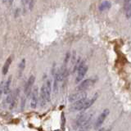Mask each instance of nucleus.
Here are the masks:
<instances>
[{
  "label": "nucleus",
  "instance_id": "1a4fd4ad",
  "mask_svg": "<svg viewBox=\"0 0 131 131\" xmlns=\"http://www.w3.org/2000/svg\"><path fill=\"white\" fill-rule=\"evenodd\" d=\"M38 103V88H35L32 92L31 95V101H30V106L33 109H35Z\"/></svg>",
  "mask_w": 131,
  "mask_h": 131
},
{
  "label": "nucleus",
  "instance_id": "9d476101",
  "mask_svg": "<svg viewBox=\"0 0 131 131\" xmlns=\"http://www.w3.org/2000/svg\"><path fill=\"white\" fill-rule=\"evenodd\" d=\"M111 7H112V3H111L109 0H104V1H102L100 3L98 9H99L100 12H104V11L110 9Z\"/></svg>",
  "mask_w": 131,
  "mask_h": 131
},
{
  "label": "nucleus",
  "instance_id": "0eeeda50",
  "mask_svg": "<svg viewBox=\"0 0 131 131\" xmlns=\"http://www.w3.org/2000/svg\"><path fill=\"white\" fill-rule=\"evenodd\" d=\"M35 77L34 75H31L29 78L27 83L26 84V86H25V94H26L27 97L30 94L31 89H32L33 84L35 83Z\"/></svg>",
  "mask_w": 131,
  "mask_h": 131
},
{
  "label": "nucleus",
  "instance_id": "412c9836",
  "mask_svg": "<svg viewBox=\"0 0 131 131\" xmlns=\"http://www.w3.org/2000/svg\"><path fill=\"white\" fill-rule=\"evenodd\" d=\"M3 89H4V85H3V82H2L0 84V97L2 95V92L3 91Z\"/></svg>",
  "mask_w": 131,
  "mask_h": 131
},
{
  "label": "nucleus",
  "instance_id": "a878e982",
  "mask_svg": "<svg viewBox=\"0 0 131 131\" xmlns=\"http://www.w3.org/2000/svg\"><path fill=\"white\" fill-rule=\"evenodd\" d=\"M7 1H8V0H3V3H6Z\"/></svg>",
  "mask_w": 131,
  "mask_h": 131
},
{
  "label": "nucleus",
  "instance_id": "5701e85b",
  "mask_svg": "<svg viewBox=\"0 0 131 131\" xmlns=\"http://www.w3.org/2000/svg\"><path fill=\"white\" fill-rule=\"evenodd\" d=\"M29 1H30V0H21V3H22L23 5H26V3H29Z\"/></svg>",
  "mask_w": 131,
  "mask_h": 131
},
{
  "label": "nucleus",
  "instance_id": "393cba45",
  "mask_svg": "<svg viewBox=\"0 0 131 131\" xmlns=\"http://www.w3.org/2000/svg\"><path fill=\"white\" fill-rule=\"evenodd\" d=\"M98 131H105V129L104 128H102V129H100Z\"/></svg>",
  "mask_w": 131,
  "mask_h": 131
},
{
  "label": "nucleus",
  "instance_id": "39448f33",
  "mask_svg": "<svg viewBox=\"0 0 131 131\" xmlns=\"http://www.w3.org/2000/svg\"><path fill=\"white\" fill-rule=\"evenodd\" d=\"M86 97H87V93H85V91H78L77 93H73L69 97V101L71 102H74L81 99H84V98Z\"/></svg>",
  "mask_w": 131,
  "mask_h": 131
},
{
  "label": "nucleus",
  "instance_id": "2eb2a0df",
  "mask_svg": "<svg viewBox=\"0 0 131 131\" xmlns=\"http://www.w3.org/2000/svg\"><path fill=\"white\" fill-rule=\"evenodd\" d=\"M25 67H26V60L22 59L21 61H20V64H19V75L20 76L21 75V74H22L24 69H25Z\"/></svg>",
  "mask_w": 131,
  "mask_h": 131
},
{
  "label": "nucleus",
  "instance_id": "aec40b11",
  "mask_svg": "<svg viewBox=\"0 0 131 131\" xmlns=\"http://www.w3.org/2000/svg\"><path fill=\"white\" fill-rule=\"evenodd\" d=\"M25 104H26V97H23L21 98V110L24 109Z\"/></svg>",
  "mask_w": 131,
  "mask_h": 131
},
{
  "label": "nucleus",
  "instance_id": "b1692460",
  "mask_svg": "<svg viewBox=\"0 0 131 131\" xmlns=\"http://www.w3.org/2000/svg\"><path fill=\"white\" fill-rule=\"evenodd\" d=\"M7 2H8V3H9V4H10V5H11V4L12 3V2H13V0H8V1H7Z\"/></svg>",
  "mask_w": 131,
  "mask_h": 131
},
{
  "label": "nucleus",
  "instance_id": "a211bd4d",
  "mask_svg": "<svg viewBox=\"0 0 131 131\" xmlns=\"http://www.w3.org/2000/svg\"><path fill=\"white\" fill-rule=\"evenodd\" d=\"M65 124H66V118H65V115L64 113H61V127L65 126Z\"/></svg>",
  "mask_w": 131,
  "mask_h": 131
},
{
  "label": "nucleus",
  "instance_id": "6e6552de",
  "mask_svg": "<svg viewBox=\"0 0 131 131\" xmlns=\"http://www.w3.org/2000/svg\"><path fill=\"white\" fill-rule=\"evenodd\" d=\"M86 101H87V99H86V98H84V99H81V100L75 102V103H74L73 106H71V110H74V111H82V110H84V107L85 103H86Z\"/></svg>",
  "mask_w": 131,
  "mask_h": 131
},
{
  "label": "nucleus",
  "instance_id": "cd10ccee",
  "mask_svg": "<svg viewBox=\"0 0 131 131\" xmlns=\"http://www.w3.org/2000/svg\"><path fill=\"white\" fill-rule=\"evenodd\" d=\"M55 131H61V130H55Z\"/></svg>",
  "mask_w": 131,
  "mask_h": 131
},
{
  "label": "nucleus",
  "instance_id": "4be33fe9",
  "mask_svg": "<svg viewBox=\"0 0 131 131\" xmlns=\"http://www.w3.org/2000/svg\"><path fill=\"white\" fill-rule=\"evenodd\" d=\"M34 1L35 0H30L29 3H30V10H32L33 7H34Z\"/></svg>",
  "mask_w": 131,
  "mask_h": 131
},
{
  "label": "nucleus",
  "instance_id": "f03ea898",
  "mask_svg": "<svg viewBox=\"0 0 131 131\" xmlns=\"http://www.w3.org/2000/svg\"><path fill=\"white\" fill-rule=\"evenodd\" d=\"M51 98V93H49L47 90L46 84H43L40 89V102L41 105L44 106L46 104V102L50 101Z\"/></svg>",
  "mask_w": 131,
  "mask_h": 131
},
{
  "label": "nucleus",
  "instance_id": "bb28decb",
  "mask_svg": "<svg viewBox=\"0 0 131 131\" xmlns=\"http://www.w3.org/2000/svg\"><path fill=\"white\" fill-rule=\"evenodd\" d=\"M106 131H111V129H107V130H106Z\"/></svg>",
  "mask_w": 131,
  "mask_h": 131
},
{
  "label": "nucleus",
  "instance_id": "9b49d317",
  "mask_svg": "<svg viewBox=\"0 0 131 131\" xmlns=\"http://www.w3.org/2000/svg\"><path fill=\"white\" fill-rule=\"evenodd\" d=\"M12 61V56L8 57V58L7 59V61H5V63H4V65H3V75H6V74L7 73Z\"/></svg>",
  "mask_w": 131,
  "mask_h": 131
},
{
  "label": "nucleus",
  "instance_id": "dca6fc26",
  "mask_svg": "<svg viewBox=\"0 0 131 131\" xmlns=\"http://www.w3.org/2000/svg\"><path fill=\"white\" fill-rule=\"evenodd\" d=\"M13 95H14V94H12V93H9L7 94V96L6 97V100H5V102L7 104H9V105L11 104L12 99H13Z\"/></svg>",
  "mask_w": 131,
  "mask_h": 131
},
{
  "label": "nucleus",
  "instance_id": "4468645a",
  "mask_svg": "<svg viewBox=\"0 0 131 131\" xmlns=\"http://www.w3.org/2000/svg\"><path fill=\"white\" fill-rule=\"evenodd\" d=\"M11 82H12V77L10 76L6 81L5 84H4V89H3V93L5 94H8L10 93V85H11Z\"/></svg>",
  "mask_w": 131,
  "mask_h": 131
},
{
  "label": "nucleus",
  "instance_id": "ddd939ff",
  "mask_svg": "<svg viewBox=\"0 0 131 131\" xmlns=\"http://www.w3.org/2000/svg\"><path fill=\"white\" fill-rule=\"evenodd\" d=\"M91 121H92V117H90L87 121H86L85 123H84L83 125H80L79 128H78L77 131H86L89 128L90 124H91Z\"/></svg>",
  "mask_w": 131,
  "mask_h": 131
},
{
  "label": "nucleus",
  "instance_id": "423d86ee",
  "mask_svg": "<svg viewBox=\"0 0 131 131\" xmlns=\"http://www.w3.org/2000/svg\"><path fill=\"white\" fill-rule=\"evenodd\" d=\"M93 84H94V80H93L92 79L85 80L78 85L76 89L78 90V91H85L86 89H88L91 87Z\"/></svg>",
  "mask_w": 131,
  "mask_h": 131
},
{
  "label": "nucleus",
  "instance_id": "f8f14e48",
  "mask_svg": "<svg viewBox=\"0 0 131 131\" xmlns=\"http://www.w3.org/2000/svg\"><path fill=\"white\" fill-rule=\"evenodd\" d=\"M97 93H96L95 95H94L93 97H91L90 99H87V101H86V103H85V106H84V110H86V109H88L89 108L90 106H91L93 103H94V102L96 101V99L97 98Z\"/></svg>",
  "mask_w": 131,
  "mask_h": 131
},
{
  "label": "nucleus",
  "instance_id": "6ab92c4d",
  "mask_svg": "<svg viewBox=\"0 0 131 131\" xmlns=\"http://www.w3.org/2000/svg\"><path fill=\"white\" fill-rule=\"evenodd\" d=\"M125 16H126V18L127 19H129L131 17V7L129 10H127L125 12Z\"/></svg>",
  "mask_w": 131,
  "mask_h": 131
},
{
  "label": "nucleus",
  "instance_id": "7ed1b4c3",
  "mask_svg": "<svg viewBox=\"0 0 131 131\" xmlns=\"http://www.w3.org/2000/svg\"><path fill=\"white\" fill-rule=\"evenodd\" d=\"M109 112H110V111L108 109H105L103 112H102L100 114V116L97 117V121L95 122V124H94V129H97L98 128H100L101 125L103 124V122L105 121V120L106 119V117L108 116Z\"/></svg>",
  "mask_w": 131,
  "mask_h": 131
},
{
  "label": "nucleus",
  "instance_id": "f3484780",
  "mask_svg": "<svg viewBox=\"0 0 131 131\" xmlns=\"http://www.w3.org/2000/svg\"><path fill=\"white\" fill-rule=\"evenodd\" d=\"M131 7V0H125V12L129 10Z\"/></svg>",
  "mask_w": 131,
  "mask_h": 131
},
{
  "label": "nucleus",
  "instance_id": "f257e3e1",
  "mask_svg": "<svg viewBox=\"0 0 131 131\" xmlns=\"http://www.w3.org/2000/svg\"><path fill=\"white\" fill-rule=\"evenodd\" d=\"M87 71H88V67L86 66L85 61H81L79 66V68L77 70V76H76V80H75L76 83H79V82H80L82 80H83L85 74L87 73Z\"/></svg>",
  "mask_w": 131,
  "mask_h": 131
},
{
  "label": "nucleus",
  "instance_id": "20e7f679",
  "mask_svg": "<svg viewBox=\"0 0 131 131\" xmlns=\"http://www.w3.org/2000/svg\"><path fill=\"white\" fill-rule=\"evenodd\" d=\"M90 117H92V115H88V114H81L76 118L75 121V129L79 128L80 125H82L87 121Z\"/></svg>",
  "mask_w": 131,
  "mask_h": 131
}]
</instances>
